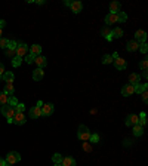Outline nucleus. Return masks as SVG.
I'll return each instance as SVG.
<instances>
[{
	"instance_id": "c85d7f7f",
	"label": "nucleus",
	"mask_w": 148,
	"mask_h": 166,
	"mask_svg": "<svg viewBox=\"0 0 148 166\" xmlns=\"http://www.w3.org/2000/svg\"><path fill=\"white\" fill-rule=\"evenodd\" d=\"M117 16H119V22H125L126 19H127L126 12H119V13H117Z\"/></svg>"
},
{
	"instance_id": "c9c22d12",
	"label": "nucleus",
	"mask_w": 148,
	"mask_h": 166,
	"mask_svg": "<svg viewBox=\"0 0 148 166\" xmlns=\"http://www.w3.org/2000/svg\"><path fill=\"white\" fill-rule=\"evenodd\" d=\"M102 62H104V64H111V62H113V58H111V55H104Z\"/></svg>"
},
{
	"instance_id": "b1692460",
	"label": "nucleus",
	"mask_w": 148,
	"mask_h": 166,
	"mask_svg": "<svg viewBox=\"0 0 148 166\" xmlns=\"http://www.w3.org/2000/svg\"><path fill=\"white\" fill-rule=\"evenodd\" d=\"M9 104V95L5 92H0V105H8Z\"/></svg>"
},
{
	"instance_id": "e433bc0d",
	"label": "nucleus",
	"mask_w": 148,
	"mask_h": 166,
	"mask_svg": "<svg viewBox=\"0 0 148 166\" xmlns=\"http://www.w3.org/2000/svg\"><path fill=\"white\" fill-rule=\"evenodd\" d=\"M83 150H84V151H88V153H91V151H92L91 143H83Z\"/></svg>"
},
{
	"instance_id": "49530a36",
	"label": "nucleus",
	"mask_w": 148,
	"mask_h": 166,
	"mask_svg": "<svg viewBox=\"0 0 148 166\" xmlns=\"http://www.w3.org/2000/svg\"><path fill=\"white\" fill-rule=\"evenodd\" d=\"M64 3H65V6H71V2H70V0H65Z\"/></svg>"
},
{
	"instance_id": "473e14b6",
	"label": "nucleus",
	"mask_w": 148,
	"mask_h": 166,
	"mask_svg": "<svg viewBox=\"0 0 148 166\" xmlns=\"http://www.w3.org/2000/svg\"><path fill=\"white\" fill-rule=\"evenodd\" d=\"M21 61H22V58H19V56H15V58H13V61H12V65H13V67H19Z\"/></svg>"
},
{
	"instance_id": "393cba45",
	"label": "nucleus",
	"mask_w": 148,
	"mask_h": 166,
	"mask_svg": "<svg viewBox=\"0 0 148 166\" xmlns=\"http://www.w3.org/2000/svg\"><path fill=\"white\" fill-rule=\"evenodd\" d=\"M13 90H15L13 83H6V85H5V94H6V95H12Z\"/></svg>"
},
{
	"instance_id": "f704fd0d",
	"label": "nucleus",
	"mask_w": 148,
	"mask_h": 166,
	"mask_svg": "<svg viewBox=\"0 0 148 166\" xmlns=\"http://www.w3.org/2000/svg\"><path fill=\"white\" fill-rule=\"evenodd\" d=\"M138 49H139V51H141L142 54H147V51H148L147 43H145V42H144V43H141V44H139V48H138Z\"/></svg>"
},
{
	"instance_id": "4468645a",
	"label": "nucleus",
	"mask_w": 148,
	"mask_h": 166,
	"mask_svg": "<svg viewBox=\"0 0 148 166\" xmlns=\"http://www.w3.org/2000/svg\"><path fill=\"white\" fill-rule=\"evenodd\" d=\"M28 51H30V55L39 56L40 52H42V46H40V44H33L31 48H28Z\"/></svg>"
},
{
	"instance_id": "a18cd8bd",
	"label": "nucleus",
	"mask_w": 148,
	"mask_h": 166,
	"mask_svg": "<svg viewBox=\"0 0 148 166\" xmlns=\"http://www.w3.org/2000/svg\"><path fill=\"white\" fill-rule=\"evenodd\" d=\"M6 25V22H5V19H0V28H3Z\"/></svg>"
},
{
	"instance_id": "7c9ffc66",
	"label": "nucleus",
	"mask_w": 148,
	"mask_h": 166,
	"mask_svg": "<svg viewBox=\"0 0 148 166\" xmlns=\"http://www.w3.org/2000/svg\"><path fill=\"white\" fill-rule=\"evenodd\" d=\"M8 44H9V40H8V39H5V37H0V48L6 49V48H8Z\"/></svg>"
},
{
	"instance_id": "2f4dec72",
	"label": "nucleus",
	"mask_w": 148,
	"mask_h": 166,
	"mask_svg": "<svg viewBox=\"0 0 148 166\" xmlns=\"http://www.w3.org/2000/svg\"><path fill=\"white\" fill-rule=\"evenodd\" d=\"M52 160H53V163H61V160H62V156L59 154V153H55V154L52 156Z\"/></svg>"
},
{
	"instance_id": "58836bf2",
	"label": "nucleus",
	"mask_w": 148,
	"mask_h": 166,
	"mask_svg": "<svg viewBox=\"0 0 148 166\" xmlns=\"http://www.w3.org/2000/svg\"><path fill=\"white\" fill-rule=\"evenodd\" d=\"M34 58H36V56L30 55V54H27V55H25V61H27L28 64H31V62H34Z\"/></svg>"
},
{
	"instance_id": "cd10ccee",
	"label": "nucleus",
	"mask_w": 148,
	"mask_h": 166,
	"mask_svg": "<svg viewBox=\"0 0 148 166\" xmlns=\"http://www.w3.org/2000/svg\"><path fill=\"white\" fill-rule=\"evenodd\" d=\"M129 82H130V85H136L139 83V74H130V77H129Z\"/></svg>"
},
{
	"instance_id": "a19ab883",
	"label": "nucleus",
	"mask_w": 148,
	"mask_h": 166,
	"mask_svg": "<svg viewBox=\"0 0 148 166\" xmlns=\"http://www.w3.org/2000/svg\"><path fill=\"white\" fill-rule=\"evenodd\" d=\"M141 95H142V100H144V102H147V101H148V92H147V90H144Z\"/></svg>"
},
{
	"instance_id": "39448f33",
	"label": "nucleus",
	"mask_w": 148,
	"mask_h": 166,
	"mask_svg": "<svg viewBox=\"0 0 148 166\" xmlns=\"http://www.w3.org/2000/svg\"><path fill=\"white\" fill-rule=\"evenodd\" d=\"M16 56H19V58H24V56L28 54V46L25 43H18V46H16Z\"/></svg>"
},
{
	"instance_id": "f257e3e1",
	"label": "nucleus",
	"mask_w": 148,
	"mask_h": 166,
	"mask_svg": "<svg viewBox=\"0 0 148 166\" xmlns=\"http://www.w3.org/2000/svg\"><path fill=\"white\" fill-rule=\"evenodd\" d=\"M77 136H79V140H81V141H89V138H91V131L88 129V126L80 125V126H79V132H77Z\"/></svg>"
},
{
	"instance_id": "de8ad7c7",
	"label": "nucleus",
	"mask_w": 148,
	"mask_h": 166,
	"mask_svg": "<svg viewBox=\"0 0 148 166\" xmlns=\"http://www.w3.org/2000/svg\"><path fill=\"white\" fill-rule=\"evenodd\" d=\"M53 166H61V165H59V163H55V165H53Z\"/></svg>"
},
{
	"instance_id": "4c0bfd02",
	"label": "nucleus",
	"mask_w": 148,
	"mask_h": 166,
	"mask_svg": "<svg viewBox=\"0 0 148 166\" xmlns=\"http://www.w3.org/2000/svg\"><path fill=\"white\" fill-rule=\"evenodd\" d=\"M139 67L144 70V71H147V68H148V61L147 59H144V61H141V64H139Z\"/></svg>"
},
{
	"instance_id": "a211bd4d",
	"label": "nucleus",
	"mask_w": 148,
	"mask_h": 166,
	"mask_svg": "<svg viewBox=\"0 0 148 166\" xmlns=\"http://www.w3.org/2000/svg\"><path fill=\"white\" fill-rule=\"evenodd\" d=\"M34 62L37 64V68H43V67H46V58L42 55H39L34 58Z\"/></svg>"
},
{
	"instance_id": "6e6552de",
	"label": "nucleus",
	"mask_w": 148,
	"mask_h": 166,
	"mask_svg": "<svg viewBox=\"0 0 148 166\" xmlns=\"http://www.w3.org/2000/svg\"><path fill=\"white\" fill-rule=\"evenodd\" d=\"M138 122H139V117H138L136 114H129V116L126 117L125 125H126V126H130V125H138Z\"/></svg>"
},
{
	"instance_id": "09e8293b",
	"label": "nucleus",
	"mask_w": 148,
	"mask_h": 166,
	"mask_svg": "<svg viewBox=\"0 0 148 166\" xmlns=\"http://www.w3.org/2000/svg\"><path fill=\"white\" fill-rule=\"evenodd\" d=\"M0 37H2V28H0Z\"/></svg>"
},
{
	"instance_id": "2eb2a0df",
	"label": "nucleus",
	"mask_w": 148,
	"mask_h": 166,
	"mask_svg": "<svg viewBox=\"0 0 148 166\" xmlns=\"http://www.w3.org/2000/svg\"><path fill=\"white\" fill-rule=\"evenodd\" d=\"M61 166H76V160L73 159V157H62V160H61Z\"/></svg>"
},
{
	"instance_id": "a878e982",
	"label": "nucleus",
	"mask_w": 148,
	"mask_h": 166,
	"mask_svg": "<svg viewBox=\"0 0 148 166\" xmlns=\"http://www.w3.org/2000/svg\"><path fill=\"white\" fill-rule=\"evenodd\" d=\"M144 133V128H141L139 125H133V135L135 136H141Z\"/></svg>"
},
{
	"instance_id": "1a4fd4ad",
	"label": "nucleus",
	"mask_w": 148,
	"mask_h": 166,
	"mask_svg": "<svg viewBox=\"0 0 148 166\" xmlns=\"http://www.w3.org/2000/svg\"><path fill=\"white\" fill-rule=\"evenodd\" d=\"M113 62H114V65H115V68H117V70H125L126 67H127V64H126V59H123V58H115Z\"/></svg>"
},
{
	"instance_id": "f3484780",
	"label": "nucleus",
	"mask_w": 148,
	"mask_h": 166,
	"mask_svg": "<svg viewBox=\"0 0 148 166\" xmlns=\"http://www.w3.org/2000/svg\"><path fill=\"white\" fill-rule=\"evenodd\" d=\"M105 22H107V24H115V22H119L117 13H108V15L105 16Z\"/></svg>"
},
{
	"instance_id": "c03bdc74",
	"label": "nucleus",
	"mask_w": 148,
	"mask_h": 166,
	"mask_svg": "<svg viewBox=\"0 0 148 166\" xmlns=\"http://www.w3.org/2000/svg\"><path fill=\"white\" fill-rule=\"evenodd\" d=\"M123 144H125V145H130V144H132V141H130V140H125V141H123Z\"/></svg>"
},
{
	"instance_id": "ea45409f",
	"label": "nucleus",
	"mask_w": 148,
	"mask_h": 166,
	"mask_svg": "<svg viewBox=\"0 0 148 166\" xmlns=\"http://www.w3.org/2000/svg\"><path fill=\"white\" fill-rule=\"evenodd\" d=\"M18 104V100L15 98V97H9V105H12V107H15Z\"/></svg>"
},
{
	"instance_id": "c756f323",
	"label": "nucleus",
	"mask_w": 148,
	"mask_h": 166,
	"mask_svg": "<svg viewBox=\"0 0 148 166\" xmlns=\"http://www.w3.org/2000/svg\"><path fill=\"white\" fill-rule=\"evenodd\" d=\"M24 110H25V105H24L22 102H21V104L18 102V104L15 105V113H22Z\"/></svg>"
},
{
	"instance_id": "6ab92c4d",
	"label": "nucleus",
	"mask_w": 148,
	"mask_h": 166,
	"mask_svg": "<svg viewBox=\"0 0 148 166\" xmlns=\"http://www.w3.org/2000/svg\"><path fill=\"white\" fill-rule=\"evenodd\" d=\"M135 37H136V42L139 40L141 43H144V42L147 40V33L142 31V30H138L136 33H135Z\"/></svg>"
},
{
	"instance_id": "9b49d317",
	"label": "nucleus",
	"mask_w": 148,
	"mask_h": 166,
	"mask_svg": "<svg viewBox=\"0 0 148 166\" xmlns=\"http://www.w3.org/2000/svg\"><path fill=\"white\" fill-rule=\"evenodd\" d=\"M43 77H45V71H43V68H36L34 71H33V79H34L36 82H40Z\"/></svg>"
},
{
	"instance_id": "dca6fc26",
	"label": "nucleus",
	"mask_w": 148,
	"mask_h": 166,
	"mask_svg": "<svg viewBox=\"0 0 148 166\" xmlns=\"http://www.w3.org/2000/svg\"><path fill=\"white\" fill-rule=\"evenodd\" d=\"M70 8H71V11L74 12V13H79V12L83 9V5L80 3L79 0H76V2H71V6H70Z\"/></svg>"
},
{
	"instance_id": "ddd939ff",
	"label": "nucleus",
	"mask_w": 148,
	"mask_h": 166,
	"mask_svg": "<svg viewBox=\"0 0 148 166\" xmlns=\"http://www.w3.org/2000/svg\"><path fill=\"white\" fill-rule=\"evenodd\" d=\"M138 48H139V43H138L136 40H130V42L126 43V49L129 52H135V51H138Z\"/></svg>"
},
{
	"instance_id": "bb28decb",
	"label": "nucleus",
	"mask_w": 148,
	"mask_h": 166,
	"mask_svg": "<svg viewBox=\"0 0 148 166\" xmlns=\"http://www.w3.org/2000/svg\"><path fill=\"white\" fill-rule=\"evenodd\" d=\"M111 36L119 39V37H122V36H123V30H122V28H119V27H115L114 30H111Z\"/></svg>"
},
{
	"instance_id": "0eeeda50",
	"label": "nucleus",
	"mask_w": 148,
	"mask_h": 166,
	"mask_svg": "<svg viewBox=\"0 0 148 166\" xmlns=\"http://www.w3.org/2000/svg\"><path fill=\"white\" fill-rule=\"evenodd\" d=\"M132 94H135L133 85L127 83V85H125V86L122 88V95H123V97H129V95H132Z\"/></svg>"
},
{
	"instance_id": "20e7f679",
	"label": "nucleus",
	"mask_w": 148,
	"mask_h": 166,
	"mask_svg": "<svg viewBox=\"0 0 148 166\" xmlns=\"http://www.w3.org/2000/svg\"><path fill=\"white\" fill-rule=\"evenodd\" d=\"M16 46H18V43H16L15 40H9V44H8V48H6L5 54H6L8 56L16 55V54H15V52H16Z\"/></svg>"
},
{
	"instance_id": "f03ea898",
	"label": "nucleus",
	"mask_w": 148,
	"mask_h": 166,
	"mask_svg": "<svg viewBox=\"0 0 148 166\" xmlns=\"http://www.w3.org/2000/svg\"><path fill=\"white\" fill-rule=\"evenodd\" d=\"M6 165H15V163H18L19 160H21V154L19 153H16V151H11L9 154L6 156Z\"/></svg>"
},
{
	"instance_id": "412c9836",
	"label": "nucleus",
	"mask_w": 148,
	"mask_h": 166,
	"mask_svg": "<svg viewBox=\"0 0 148 166\" xmlns=\"http://www.w3.org/2000/svg\"><path fill=\"white\" fill-rule=\"evenodd\" d=\"M13 77H15V76H13L12 71H5V74L2 76V79H3L6 83H12V82H13Z\"/></svg>"
},
{
	"instance_id": "5701e85b",
	"label": "nucleus",
	"mask_w": 148,
	"mask_h": 166,
	"mask_svg": "<svg viewBox=\"0 0 148 166\" xmlns=\"http://www.w3.org/2000/svg\"><path fill=\"white\" fill-rule=\"evenodd\" d=\"M133 89H135L136 94H142L144 90H147V85L145 83H136V85H133Z\"/></svg>"
},
{
	"instance_id": "f8f14e48",
	"label": "nucleus",
	"mask_w": 148,
	"mask_h": 166,
	"mask_svg": "<svg viewBox=\"0 0 148 166\" xmlns=\"http://www.w3.org/2000/svg\"><path fill=\"white\" fill-rule=\"evenodd\" d=\"M40 116H42V107H37V105H36V107H33V108L30 110V117H31V119H39Z\"/></svg>"
},
{
	"instance_id": "37998d69",
	"label": "nucleus",
	"mask_w": 148,
	"mask_h": 166,
	"mask_svg": "<svg viewBox=\"0 0 148 166\" xmlns=\"http://www.w3.org/2000/svg\"><path fill=\"white\" fill-rule=\"evenodd\" d=\"M0 166H8V165H6V160H5V159H2V157H0Z\"/></svg>"
},
{
	"instance_id": "79ce46f5",
	"label": "nucleus",
	"mask_w": 148,
	"mask_h": 166,
	"mask_svg": "<svg viewBox=\"0 0 148 166\" xmlns=\"http://www.w3.org/2000/svg\"><path fill=\"white\" fill-rule=\"evenodd\" d=\"M3 74H5V65L0 62V79H2V76H3Z\"/></svg>"
},
{
	"instance_id": "72a5a7b5",
	"label": "nucleus",
	"mask_w": 148,
	"mask_h": 166,
	"mask_svg": "<svg viewBox=\"0 0 148 166\" xmlns=\"http://www.w3.org/2000/svg\"><path fill=\"white\" fill-rule=\"evenodd\" d=\"M89 140H91L92 143H99V140H101V138H99V135H98V133H91V138H89Z\"/></svg>"
},
{
	"instance_id": "423d86ee",
	"label": "nucleus",
	"mask_w": 148,
	"mask_h": 166,
	"mask_svg": "<svg viewBox=\"0 0 148 166\" xmlns=\"http://www.w3.org/2000/svg\"><path fill=\"white\" fill-rule=\"evenodd\" d=\"M25 120H27V117L24 116V113H15V116L12 119V123H15V125H24Z\"/></svg>"
},
{
	"instance_id": "aec40b11",
	"label": "nucleus",
	"mask_w": 148,
	"mask_h": 166,
	"mask_svg": "<svg viewBox=\"0 0 148 166\" xmlns=\"http://www.w3.org/2000/svg\"><path fill=\"white\" fill-rule=\"evenodd\" d=\"M101 34H102L104 37L108 40V42H111L113 40V36H111V30L108 28V27H104L102 30H101Z\"/></svg>"
},
{
	"instance_id": "7ed1b4c3",
	"label": "nucleus",
	"mask_w": 148,
	"mask_h": 166,
	"mask_svg": "<svg viewBox=\"0 0 148 166\" xmlns=\"http://www.w3.org/2000/svg\"><path fill=\"white\" fill-rule=\"evenodd\" d=\"M2 114L6 117V119H13V116H15V107H12V105H3L2 107Z\"/></svg>"
},
{
	"instance_id": "4be33fe9",
	"label": "nucleus",
	"mask_w": 148,
	"mask_h": 166,
	"mask_svg": "<svg viewBox=\"0 0 148 166\" xmlns=\"http://www.w3.org/2000/svg\"><path fill=\"white\" fill-rule=\"evenodd\" d=\"M120 12V3L119 2H113L110 5V13H119Z\"/></svg>"
},
{
	"instance_id": "9d476101",
	"label": "nucleus",
	"mask_w": 148,
	"mask_h": 166,
	"mask_svg": "<svg viewBox=\"0 0 148 166\" xmlns=\"http://www.w3.org/2000/svg\"><path fill=\"white\" fill-rule=\"evenodd\" d=\"M53 113V104H45L43 107H42V116H50Z\"/></svg>"
}]
</instances>
